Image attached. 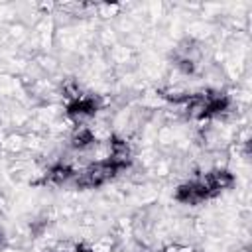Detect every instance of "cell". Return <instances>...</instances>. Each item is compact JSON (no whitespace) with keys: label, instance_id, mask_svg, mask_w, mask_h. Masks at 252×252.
<instances>
[{"label":"cell","instance_id":"1","mask_svg":"<svg viewBox=\"0 0 252 252\" xmlns=\"http://www.w3.org/2000/svg\"><path fill=\"white\" fill-rule=\"evenodd\" d=\"M232 181L234 179L228 171L217 169V171H211V173L203 175L201 179H195L191 183L181 185L175 193V199L181 201V203H187V205H197L201 201H207V199L219 195L220 191L230 187Z\"/></svg>","mask_w":252,"mask_h":252},{"label":"cell","instance_id":"5","mask_svg":"<svg viewBox=\"0 0 252 252\" xmlns=\"http://www.w3.org/2000/svg\"><path fill=\"white\" fill-rule=\"evenodd\" d=\"M91 142H93V134H91L89 128H79V130L75 132V136H73V146H75V148H85V146H89Z\"/></svg>","mask_w":252,"mask_h":252},{"label":"cell","instance_id":"2","mask_svg":"<svg viewBox=\"0 0 252 252\" xmlns=\"http://www.w3.org/2000/svg\"><path fill=\"white\" fill-rule=\"evenodd\" d=\"M130 163V159H118L114 156H108L102 161H96L93 165H89L79 177H77V187H85V189H93L98 187L106 181H110L120 169H124Z\"/></svg>","mask_w":252,"mask_h":252},{"label":"cell","instance_id":"6","mask_svg":"<svg viewBox=\"0 0 252 252\" xmlns=\"http://www.w3.org/2000/svg\"><path fill=\"white\" fill-rule=\"evenodd\" d=\"M77 252H93V250H89V248H77Z\"/></svg>","mask_w":252,"mask_h":252},{"label":"cell","instance_id":"4","mask_svg":"<svg viewBox=\"0 0 252 252\" xmlns=\"http://www.w3.org/2000/svg\"><path fill=\"white\" fill-rule=\"evenodd\" d=\"M71 175H73V169H71L69 165H55V167L47 173V179H49L51 183H63V181H67Z\"/></svg>","mask_w":252,"mask_h":252},{"label":"cell","instance_id":"3","mask_svg":"<svg viewBox=\"0 0 252 252\" xmlns=\"http://www.w3.org/2000/svg\"><path fill=\"white\" fill-rule=\"evenodd\" d=\"M67 112L71 116H91L96 112V100L93 96H83L77 94L73 96V100L67 104Z\"/></svg>","mask_w":252,"mask_h":252}]
</instances>
